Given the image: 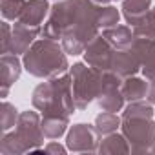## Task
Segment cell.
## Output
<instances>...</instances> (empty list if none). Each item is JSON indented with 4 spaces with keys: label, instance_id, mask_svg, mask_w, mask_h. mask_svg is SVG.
Returning <instances> with one entry per match:
<instances>
[{
    "label": "cell",
    "instance_id": "obj_22",
    "mask_svg": "<svg viewBox=\"0 0 155 155\" xmlns=\"http://www.w3.org/2000/svg\"><path fill=\"white\" fill-rule=\"evenodd\" d=\"M122 119H153V104L142 101L130 102L122 111Z\"/></svg>",
    "mask_w": 155,
    "mask_h": 155
},
{
    "label": "cell",
    "instance_id": "obj_29",
    "mask_svg": "<svg viewBox=\"0 0 155 155\" xmlns=\"http://www.w3.org/2000/svg\"><path fill=\"white\" fill-rule=\"evenodd\" d=\"M146 101H148L150 104H153V106H155V81H150V88H148Z\"/></svg>",
    "mask_w": 155,
    "mask_h": 155
},
{
    "label": "cell",
    "instance_id": "obj_12",
    "mask_svg": "<svg viewBox=\"0 0 155 155\" xmlns=\"http://www.w3.org/2000/svg\"><path fill=\"white\" fill-rule=\"evenodd\" d=\"M24 62H20L18 55L4 53L0 58V86H2V97L6 99L9 93V88L20 79Z\"/></svg>",
    "mask_w": 155,
    "mask_h": 155
},
{
    "label": "cell",
    "instance_id": "obj_16",
    "mask_svg": "<svg viewBox=\"0 0 155 155\" xmlns=\"http://www.w3.org/2000/svg\"><path fill=\"white\" fill-rule=\"evenodd\" d=\"M133 51L140 60V69L155 68V38L150 37H135L131 44Z\"/></svg>",
    "mask_w": 155,
    "mask_h": 155
},
{
    "label": "cell",
    "instance_id": "obj_14",
    "mask_svg": "<svg viewBox=\"0 0 155 155\" xmlns=\"http://www.w3.org/2000/svg\"><path fill=\"white\" fill-rule=\"evenodd\" d=\"M49 4L48 0H28L26 2V8L20 15V22L28 24V26H35V28H40V24L44 22V18L49 15Z\"/></svg>",
    "mask_w": 155,
    "mask_h": 155
},
{
    "label": "cell",
    "instance_id": "obj_19",
    "mask_svg": "<svg viewBox=\"0 0 155 155\" xmlns=\"http://www.w3.org/2000/svg\"><path fill=\"white\" fill-rule=\"evenodd\" d=\"M122 17L133 28L146 17L151 9V0H122Z\"/></svg>",
    "mask_w": 155,
    "mask_h": 155
},
{
    "label": "cell",
    "instance_id": "obj_7",
    "mask_svg": "<svg viewBox=\"0 0 155 155\" xmlns=\"http://www.w3.org/2000/svg\"><path fill=\"white\" fill-rule=\"evenodd\" d=\"M99 135L101 133L97 131L95 124L93 126L84 124V122L73 124L68 131L66 146L73 153H95V151H99V144H101Z\"/></svg>",
    "mask_w": 155,
    "mask_h": 155
},
{
    "label": "cell",
    "instance_id": "obj_17",
    "mask_svg": "<svg viewBox=\"0 0 155 155\" xmlns=\"http://www.w3.org/2000/svg\"><path fill=\"white\" fill-rule=\"evenodd\" d=\"M99 153L101 155H126L131 153L130 150V142L122 133H110L104 135V139H101L99 144Z\"/></svg>",
    "mask_w": 155,
    "mask_h": 155
},
{
    "label": "cell",
    "instance_id": "obj_26",
    "mask_svg": "<svg viewBox=\"0 0 155 155\" xmlns=\"http://www.w3.org/2000/svg\"><path fill=\"white\" fill-rule=\"evenodd\" d=\"M133 35L135 37H150L155 38V8H151L146 17L133 28Z\"/></svg>",
    "mask_w": 155,
    "mask_h": 155
},
{
    "label": "cell",
    "instance_id": "obj_4",
    "mask_svg": "<svg viewBox=\"0 0 155 155\" xmlns=\"http://www.w3.org/2000/svg\"><path fill=\"white\" fill-rule=\"evenodd\" d=\"M69 75L73 82V101L77 110H86L101 91L102 84V71L91 68L90 64L77 62L69 66Z\"/></svg>",
    "mask_w": 155,
    "mask_h": 155
},
{
    "label": "cell",
    "instance_id": "obj_23",
    "mask_svg": "<svg viewBox=\"0 0 155 155\" xmlns=\"http://www.w3.org/2000/svg\"><path fill=\"white\" fill-rule=\"evenodd\" d=\"M119 18H120V13L117 8L113 6H101L99 8V13H97V24H99V29H108V28H113L119 24Z\"/></svg>",
    "mask_w": 155,
    "mask_h": 155
},
{
    "label": "cell",
    "instance_id": "obj_8",
    "mask_svg": "<svg viewBox=\"0 0 155 155\" xmlns=\"http://www.w3.org/2000/svg\"><path fill=\"white\" fill-rule=\"evenodd\" d=\"M120 82H122V79L111 69L102 71V84H101V91L97 95V104L102 111L117 113L122 110L124 97L120 91Z\"/></svg>",
    "mask_w": 155,
    "mask_h": 155
},
{
    "label": "cell",
    "instance_id": "obj_21",
    "mask_svg": "<svg viewBox=\"0 0 155 155\" xmlns=\"http://www.w3.org/2000/svg\"><path fill=\"white\" fill-rule=\"evenodd\" d=\"M122 124V119L117 115V113H111V111H102L101 115H97L95 119V128L101 135H110V133H115Z\"/></svg>",
    "mask_w": 155,
    "mask_h": 155
},
{
    "label": "cell",
    "instance_id": "obj_1",
    "mask_svg": "<svg viewBox=\"0 0 155 155\" xmlns=\"http://www.w3.org/2000/svg\"><path fill=\"white\" fill-rule=\"evenodd\" d=\"M33 108L42 111V115H64L71 117L77 110L73 101V82L69 71L58 75L48 82L38 84L31 95Z\"/></svg>",
    "mask_w": 155,
    "mask_h": 155
},
{
    "label": "cell",
    "instance_id": "obj_27",
    "mask_svg": "<svg viewBox=\"0 0 155 155\" xmlns=\"http://www.w3.org/2000/svg\"><path fill=\"white\" fill-rule=\"evenodd\" d=\"M11 35H13V28L8 24V20H4V22H2V55L9 51Z\"/></svg>",
    "mask_w": 155,
    "mask_h": 155
},
{
    "label": "cell",
    "instance_id": "obj_9",
    "mask_svg": "<svg viewBox=\"0 0 155 155\" xmlns=\"http://www.w3.org/2000/svg\"><path fill=\"white\" fill-rule=\"evenodd\" d=\"M113 46L102 37L97 35L84 49V60L86 64H90L91 68L99 69V71H108L111 69V58H113Z\"/></svg>",
    "mask_w": 155,
    "mask_h": 155
},
{
    "label": "cell",
    "instance_id": "obj_30",
    "mask_svg": "<svg viewBox=\"0 0 155 155\" xmlns=\"http://www.w3.org/2000/svg\"><path fill=\"white\" fill-rule=\"evenodd\" d=\"M93 2H97V4H101V6H104V4H111V2H115V0H93Z\"/></svg>",
    "mask_w": 155,
    "mask_h": 155
},
{
    "label": "cell",
    "instance_id": "obj_18",
    "mask_svg": "<svg viewBox=\"0 0 155 155\" xmlns=\"http://www.w3.org/2000/svg\"><path fill=\"white\" fill-rule=\"evenodd\" d=\"M102 37L113 46V49H128L131 48L135 35L131 31V28L128 26H113L102 31Z\"/></svg>",
    "mask_w": 155,
    "mask_h": 155
},
{
    "label": "cell",
    "instance_id": "obj_10",
    "mask_svg": "<svg viewBox=\"0 0 155 155\" xmlns=\"http://www.w3.org/2000/svg\"><path fill=\"white\" fill-rule=\"evenodd\" d=\"M99 35V29L95 28H84V26H75L68 29L62 35V48L68 55H82L86 46Z\"/></svg>",
    "mask_w": 155,
    "mask_h": 155
},
{
    "label": "cell",
    "instance_id": "obj_2",
    "mask_svg": "<svg viewBox=\"0 0 155 155\" xmlns=\"http://www.w3.org/2000/svg\"><path fill=\"white\" fill-rule=\"evenodd\" d=\"M68 53L57 40L40 38L31 44V48L24 53V69L38 79H55L58 75L68 73Z\"/></svg>",
    "mask_w": 155,
    "mask_h": 155
},
{
    "label": "cell",
    "instance_id": "obj_5",
    "mask_svg": "<svg viewBox=\"0 0 155 155\" xmlns=\"http://www.w3.org/2000/svg\"><path fill=\"white\" fill-rule=\"evenodd\" d=\"M122 135L130 142L131 153L153 155L155 153V122L153 119H122Z\"/></svg>",
    "mask_w": 155,
    "mask_h": 155
},
{
    "label": "cell",
    "instance_id": "obj_28",
    "mask_svg": "<svg viewBox=\"0 0 155 155\" xmlns=\"http://www.w3.org/2000/svg\"><path fill=\"white\" fill-rule=\"evenodd\" d=\"M44 153H57V155H64L66 151H68V146L64 148L62 144H58V142H49L48 146H44V150H42Z\"/></svg>",
    "mask_w": 155,
    "mask_h": 155
},
{
    "label": "cell",
    "instance_id": "obj_3",
    "mask_svg": "<svg viewBox=\"0 0 155 155\" xmlns=\"http://www.w3.org/2000/svg\"><path fill=\"white\" fill-rule=\"evenodd\" d=\"M42 119L37 111H22L15 131H6L0 140V153L2 155H22L31 150H37L44 144Z\"/></svg>",
    "mask_w": 155,
    "mask_h": 155
},
{
    "label": "cell",
    "instance_id": "obj_13",
    "mask_svg": "<svg viewBox=\"0 0 155 155\" xmlns=\"http://www.w3.org/2000/svg\"><path fill=\"white\" fill-rule=\"evenodd\" d=\"M139 69H140V60H139L137 53L133 51V48H128V49H115V51H113L111 71L117 73L120 79H126V77L137 75Z\"/></svg>",
    "mask_w": 155,
    "mask_h": 155
},
{
    "label": "cell",
    "instance_id": "obj_31",
    "mask_svg": "<svg viewBox=\"0 0 155 155\" xmlns=\"http://www.w3.org/2000/svg\"><path fill=\"white\" fill-rule=\"evenodd\" d=\"M55 2H58V0H55Z\"/></svg>",
    "mask_w": 155,
    "mask_h": 155
},
{
    "label": "cell",
    "instance_id": "obj_24",
    "mask_svg": "<svg viewBox=\"0 0 155 155\" xmlns=\"http://www.w3.org/2000/svg\"><path fill=\"white\" fill-rule=\"evenodd\" d=\"M18 115L20 113L17 111V108L11 102H8V101L2 102V108H0V128H2V133H6V131H9L11 128L17 126Z\"/></svg>",
    "mask_w": 155,
    "mask_h": 155
},
{
    "label": "cell",
    "instance_id": "obj_20",
    "mask_svg": "<svg viewBox=\"0 0 155 155\" xmlns=\"http://www.w3.org/2000/svg\"><path fill=\"white\" fill-rule=\"evenodd\" d=\"M42 131L46 135V139H58L66 133L68 126H69V117L64 115H42Z\"/></svg>",
    "mask_w": 155,
    "mask_h": 155
},
{
    "label": "cell",
    "instance_id": "obj_11",
    "mask_svg": "<svg viewBox=\"0 0 155 155\" xmlns=\"http://www.w3.org/2000/svg\"><path fill=\"white\" fill-rule=\"evenodd\" d=\"M42 28H35V26H28L20 20H15L13 26V35H11V42H9V51L13 55H24L31 44L35 42V38L40 35Z\"/></svg>",
    "mask_w": 155,
    "mask_h": 155
},
{
    "label": "cell",
    "instance_id": "obj_6",
    "mask_svg": "<svg viewBox=\"0 0 155 155\" xmlns=\"http://www.w3.org/2000/svg\"><path fill=\"white\" fill-rule=\"evenodd\" d=\"M77 18H79L77 0H58L49 9L48 20L44 22V28L40 31L42 38H49V40L62 38V35L77 24Z\"/></svg>",
    "mask_w": 155,
    "mask_h": 155
},
{
    "label": "cell",
    "instance_id": "obj_25",
    "mask_svg": "<svg viewBox=\"0 0 155 155\" xmlns=\"http://www.w3.org/2000/svg\"><path fill=\"white\" fill-rule=\"evenodd\" d=\"M28 0H0V13L4 20H18Z\"/></svg>",
    "mask_w": 155,
    "mask_h": 155
},
{
    "label": "cell",
    "instance_id": "obj_15",
    "mask_svg": "<svg viewBox=\"0 0 155 155\" xmlns=\"http://www.w3.org/2000/svg\"><path fill=\"white\" fill-rule=\"evenodd\" d=\"M148 88H150V82L139 79V77H126L120 82V91H122V97L124 101L128 102H135V101H144L146 95H148Z\"/></svg>",
    "mask_w": 155,
    "mask_h": 155
}]
</instances>
